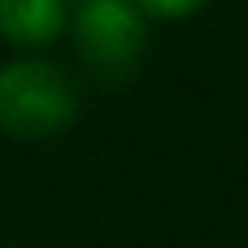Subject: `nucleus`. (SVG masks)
<instances>
[{"label": "nucleus", "mask_w": 248, "mask_h": 248, "mask_svg": "<svg viewBox=\"0 0 248 248\" xmlns=\"http://www.w3.org/2000/svg\"><path fill=\"white\" fill-rule=\"evenodd\" d=\"M144 17H157V22H174V17H187L196 9H205L209 0H131Z\"/></svg>", "instance_id": "obj_4"}, {"label": "nucleus", "mask_w": 248, "mask_h": 248, "mask_svg": "<svg viewBox=\"0 0 248 248\" xmlns=\"http://www.w3.org/2000/svg\"><path fill=\"white\" fill-rule=\"evenodd\" d=\"M78 118L74 78L44 57L0 65V131L13 140H52Z\"/></svg>", "instance_id": "obj_1"}, {"label": "nucleus", "mask_w": 248, "mask_h": 248, "mask_svg": "<svg viewBox=\"0 0 248 248\" xmlns=\"http://www.w3.org/2000/svg\"><path fill=\"white\" fill-rule=\"evenodd\" d=\"M70 0H0V39L17 48H44L65 31Z\"/></svg>", "instance_id": "obj_3"}, {"label": "nucleus", "mask_w": 248, "mask_h": 248, "mask_svg": "<svg viewBox=\"0 0 248 248\" xmlns=\"http://www.w3.org/2000/svg\"><path fill=\"white\" fill-rule=\"evenodd\" d=\"M83 65L100 83H122L148 52V17L131 0H78L65 17Z\"/></svg>", "instance_id": "obj_2"}]
</instances>
